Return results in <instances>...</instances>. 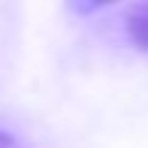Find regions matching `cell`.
I'll list each match as a JSON object with an SVG mask.
<instances>
[{"mask_svg": "<svg viewBox=\"0 0 148 148\" xmlns=\"http://www.w3.org/2000/svg\"><path fill=\"white\" fill-rule=\"evenodd\" d=\"M127 36L133 39L136 49L148 51V0H136L127 12Z\"/></svg>", "mask_w": 148, "mask_h": 148, "instance_id": "1", "label": "cell"}, {"mask_svg": "<svg viewBox=\"0 0 148 148\" xmlns=\"http://www.w3.org/2000/svg\"><path fill=\"white\" fill-rule=\"evenodd\" d=\"M112 0H66V9L76 12V15H91V12H97L100 6H109Z\"/></svg>", "mask_w": 148, "mask_h": 148, "instance_id": "2", "label": "cell"}, {"mask_svg": "<svg viewBox=\"0 0 148 148\" xmlns=\"http://www.w3.org/2000/svg\"><path fill=\"white\" fill-rule=\"evenodd\" d=\"M0 148H21V145H18V139L9 130H0Z\"/></svg>", "mask_w": 148, "mask_h": 148, "instance_id": "3", "label": "cell"}]
</instances>
